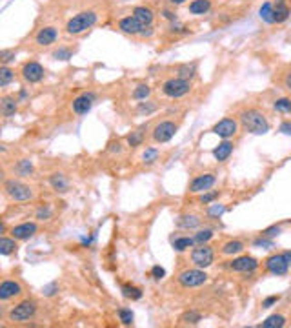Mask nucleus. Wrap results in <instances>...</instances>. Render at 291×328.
I'll return each mask as SVG.
<instances>
[{
    "mask_svg": "<svg viewBox=\"0 0 291 328\" xmlns=\"http://www.w3.org/2000/svg\"><path fill=\"white\" fill-rule=\"evenodd\" d=\"M155 108H157V106H155V104H151V102H140V106H138V112L140 113H151V112H155Z\"/></svg>",
    "mask_w": 291,
    "mask_h": 328,
    "instance_id": "09e8293b",
    "label": "nucleus"
},
{
    "mask_svg": "<svg viewBox=\"0 0 291 328\" xmlns=\"http://www.w3.org/2000/svg\"><path fill=\"white\" fill-rule=\"evenodd\" d=\"M35 233H37V225H35V223H22V225L15 226V228L11 230V235L15 237V239H18V241H28Z\"/></svg>",
    "mask_w": 291,
    "mask_h": 328,
    "instance_id": "f3484780",
    "label": "nucleus"
},
{
    "mask_svg": "<svg viewBox=\"0 0 291 328\" xmlns=\"http://www.w3.org/2000/svg\"><path fill=\"white\" fill-rule=\"evenodd\" d=\"M215 175L213 173H204V175H199V177H195L191 181V184H189V191L191 193H200V191H208L209 188L215 184Z\"/></svg>",
    "mask_w": 291,
    "mask_h": 328,
    "instance_id": "2eb2a0df",
    "label": "nucleus"
},
{
    "mask_svg": "<svg viewBox=\"0 0 291 328\" xmlns=\"http://www.w3.org/2000/svg\"><path fill=\"white\" fill-rule=\"evenodd\" d=\"M211 237H213V230L206 228V230H200V232L197 233L193 239H195V245H206V243H208Z\"/></svg>",
    "mask_w": 291,
    "mask_h": 328,
    "instance_id": "e433bc0d",
    "label": "nucleus"
},
{
    "mask_svg": "<svg viewBox=\"0 0 291 328\" xmlns=\"http://www.w3.org/2000/svg\"><path fill=\"white\" fill-rule=\"evenodd\" d=\"M266 265V270L273 275H286L287 270H289V265H287L284 253H275V255H270V257L264 261Z\"/></svg>",
    "mask_w": 291,
    "mask_h": 328,
    "instance_id": "6e6552de",
    "label": "nucleus"
},
{
    "mask_svg": "<svg viewBox=\"0 0 291 328\" xmlns=\"http://www.w3.org/2000/svg\"><path fill=\"white\" fill-rule=\"evenodd\" d=\"M37 314V303L35 301H22L15 308L9 310V321L13 323H26V321L33 319Z\"/></svg>",
    "mask_w": 291,
    "mask_h": 328,
    "instance_id": "39448f33",
    "label": "nucleus"
},
{
    "mask_svg": "<svg viewBox=\"0 0 291 328\" xmlns=\"http://www.w3.org/2000/svg\"><path fill=\"white\" fill-rule=\"evenodd\" d=\"M258 17L266 24H275V11H273V2H264L258 9Z\"/></svg>",
    "mask_w": 291,
    "mask_h": 328,
    "instance_id": "5701e85b",
    "label": "nucleus"
},
{
    "mask_svg": "<svg viewBox=\"0 0 291 328\" xmlns=\"http://www.w3.org/2000/svg\"><path fill=\"white\" fill-rule=\"evenodd\" d=\"M229 268L235 272H242V274H251L258 268V261L255 257L250 255H244V257H237L229 263Z\"/></svg>",
    "mask_w": 291,
    "mask_h": 328,
    "instance_id": "9d476101",
    "label": "nucleus"
},
{
    "mask_svg": "<svg viewBox=\"0 0 291 328\" xmlns=\"http://www.w3.org/2000/svg\"><path fill=\"white\" fill-rule=\"evenodd\" d=\"M253 246H257V248H273V241H271L270 237H266V235H262V237H258V239H255L253 241Z\"/></svg>",
    "mask_w": 291,
    "mask_h": 328,
    "instance_id": "a19ab883",
    "label": "nucleus"
},
{
    "mask_svg": "<svg viewBox=\"0 0 291 328\" xmlns=\"http://www.w3.org/2000/svg\"><path fill=\"white\" fill-rule=\"evenodd\" d=\"M122 294H124V297H128V299H140L142 297L140 288L131 287V285H124V287H122Z\"/></svg>",
    "mask_w": 291,
    "mask_h": 328,
    "instance_id": "7c9ffc66",
    "label": "nucleus"
},
{
    "mask_svg": "<svg viewBox=\"0 0 291 328\" xmlns=\"http://www.w3.org/2000/svg\"><path fill=\"white\" fill-rule=\"evenodd\" d=\"M195 64H184V66L179 68V77H182V79H193L195 77Z\"/></svg>",
    "mask_w": 291,
    "mask_h": 328,
    "instance_id": "c9c22d12",
    "label": "nucleus"
},
{
    "mask_svg": "<svg viewBox=\"0 0 291 328\" xmlns=\"http://www.w3.org/2000/svg\"><path fill=\"white\" fill-rule=\"evenodd\" d=\"M4 191L6 195L11 201H17V203H26V201L33 199V190L28 184L20 183V181H15V179H9L4 183Z\"/></svg>",
    "mask_w": 291,
    "mask_h": 328,
    "instance_id": "7ed1b4c3",
    "label": "nucleus"
},
{
    "mask_svg": "<svg viewBox=\"0 0 291 328\" xmlns=\"http://www.w3.org/2000/svg\"><path fill=\"white\" fill-rule=\"evenodd\" d=\"M191 261L197 268H208L215 261V252L209 245H199L197 248H193Z\"/></svg>",
    "mask_w": 291,
    "mask_h": 328,
    "instance_id": "0eeeda50",
    "label": "nucleus"
},
{
    "mask_svg": "<svg viewBox=\"0 0 291 328\" xmlns=\"http://www.w3.org/2000/svg\"><path fill=\"white\" fill-rule=\"evenodd\" d=\"M118 28H120V31H122V33H126V35H140L142 29H144L146 26L142 24L137 17L129 15V17L120 18V22H118Z\"/></svg>",
    "mask_w": 291,
    "mask_h": 328,
    "instance_id": "4468645a",
    "label": "nucleus"
},
{
    "mask_svg": "<svg viewBox=\"0 0 291 328\" xmlns=\"http://www.w3.org/2000/svg\"><path fill=\"white\" fill-rule=\"evenodd\" d=\"M279 299H280L279 295H271V297H266V299L262 301V308H271Z\"/></svg>",
    "mask_w": 291,
    "mask_h": 328,
    "instance_id": "3c124183",
    "label": "nucleus"
},
{
    "mask_svg": "<svg viewBox=\"0 0 291 328\" xmlns=\"http://www.w3.org/2000/svg\"><path fill=\"white\" fill-rule=\"evenodd\" d=\"M279 132L284 133V135H289V137H291V121L282 122V124H280V128H279Z\"/></svg>",
    "mask_w": 291,
    "mask_h": 328,
    "instance_id": "864d4df0",
    "label": "nucleus"
},
{
    "mask_svg": "<svg viewBox=\"0 0 291 328\" xmlns=\"http://www.w3.org/2000/svg\"><path fill=\"white\" fill-rule=\"evenodd\" d=\"M237 129H238V124H237L235 119H222V121H219L215 124L213 133L219 135V137H222V139H229L237 133Z\"/></svg>",
    "mask_w": 291,
    "mask_h": 328,
    "instance_id": "f8f14e48",
    "label": "nucleus"
},
{
    "mask_svg": "<svg viewBox=\"0 0 291 328\" xmlns=\"http://www.w3.org/2000/svg\"><path fill=\"white\" fill-rule=\"evenodd\" d=\"M0 112L4 117H11L17 113V100L13 97H4L2 102H0Z\"/></svg>",
    "mask_w": 291,
    "mask_h": 328,
    "instance_id": "393cba45",
    "label": "nucleus"
},
{
    "mask_svg": "<svg viewBox=\"0 0 291 328\" xmlns=\"http://www.w3.org/2000/svg\"><path fill=\"white\" fill-rule=\"evenodd\" d=\"M18 173L20 175H31L33 173V164H31V161H28V159H22L20 162H18Z\"/></svg>",
    "mask_w": 291,
    "mask_h": 328,
    "instance_id": "58836bf2",
    "label": "nucleus"
},
{
    "mask_svg": "<svg viewBox=\"0 0 291 328\" xmlns=\"http://www.w3.org/2000/svg\"><path fill=\"white\" fill-rule=\"evenodd\" d=\"M150 95H151V88L146 86V84L137 86V88H135V92H133V99L135 100H146Z\"/></svg>",
    "mask_w": 291,
    "mask_h": 328,
    "instance_id": "2f4dec72",
    "label": "nucleus"
},
{
    "mask_svg": "<svg viewBox=\"0 0 291 328\" xmlns=\"http://www.w3.org/2000/svg\"><path fill=\"white\" fill-rule=\"evenodd\" d=\"M142 139H144V132L142 129H138V132H133L131 135L128 137V142H129V146H140L142 144Z\"/></svg>",
    "mask_w": 291,
    "mask_h": 328,
    "instance_id": "ea45409f",
    "label": "nucleus"
},
{
    "mask_svg": "<svg viewBox=\"0 0 291 328\" xmlns=\"http://www.w3.org/2000/svg\"><path fill=\"white\" fill-rule=\"evenodd\" d=\"M208 281V274L204 272V268H193V270H184L179 275V282L184 288H197L202 287L204 282Z\"/></svg>",
    "mask_w": 291,
    "mask_h": 328,
    "instance_id": "423d86ee",
    "label": "nucleus"
},
{
    "mask_svg": "<svg viewBox=\"0 0 291 328\" xmlns=\"http://www.w3.org/2000/svg\"><path fill=\"white\" fill-rule=\"evenodd\" d=\"M157 159H158L157 148H146V151L142 154V161H144V164H153Z\"/></svg>",
    "mask_w": 291,
    "mask_h": 328,
    "instance_id": "4c0bfd02",
    "label": "nucleus"
},
{
    "mask_svg": "<svg viewBox=\"0 0 291 328\" xmlns=\"http://www.w3.org/2000/svg\"><path fill=\"white\" fill-rule=\"evenodd\" d=\"M177 225H179V228L191 230V228H197V226L200 225V219L197 215H182L179 221H177Z\"/></svg>",
    "mask_w": 291,
    "mask_h": 328,
    "instance_id": "bb28decb",
    "label": "nucleus"
},
{
    "mask_svg": "<svg viewBox=\"0 0 291 328\" xmlns=\"http://www.w3.org/2000/svg\"><path fill=\"white\" fill-rule=\"evenodd\" d=\"M15 51L13 50H2V53H0V60H2V64H4V66H8L9 62H13V60H15Z\"/></svg>",
    "mask_w": 291,
    "mask_h": 328,
    "instance_id": "37998d69",
    "label": "nucleus"
},
{
    "mask_svg": "<svg viewBox=\"0 0 291 328\" xmlns=\"http://www.w3.org/2000/svg\"><path fill=\"white\" fill-rule=\"evenodd\" d=\"M240 122L244 129H248L253 135H264L270 132V122L264 117V113L258 110H248V112L240 113Z\"/></svg>",
    "mask_w": 291,
    "mask_h": 328,
    "instance_id": "f257e3e1",
    "label": "nucleus"
},
{
    "mask_svg": "<svg viewBox=\"0 0 291 328\" xmlns=\"http://www.w3.org/2000/svg\"><path fill=\"white\" fill-rule=\"evenodd\" d=\"M13 79H15V73L8 66H2V70H0V88H6Z\"/></svg>",
    "mask_w": 291,
    "mask_h": 328,
    "instance_id": "473e14b6",
    "label": "nucleus"
},
{
    "mask_svg": "<svg viewBox=\"0 0 291 328\" xmlns=\"http://www.w3.org/2000/svg\"><path fill=\"white\" fill-rule=\"evenodd\" d=\"M191 92V82L182 77H177V79H169L162 84V93L169 99H180V97L187 95Z\"/></svg>",
    "mask_w": 291,
    "mask_h": 328,
    "instance_id": "20e7f679",
    "label": "nucleus"
},
{
    "mask_svg": "<svg viewBox=\"0 0 291 328\" xmlns=\"http://www.w3.org/2000/svg\"><path fill=\"white\" fill-rule=\"evenodd\" d=\"M26 97H28V92H26V90H22V92H20V99L24 100Z\"/></svg>",
    "mask_w": 291,
    "mask_h": 328,
    "instance_id": "052dcab7",
    "label": "nucleus"
},
{
    "mask_svg": "<svg viewBox=\"0 0 291 328\" xmlns=\"http://www.w3.org/2000/svg\"><path fill=\"white\" fill-rule=\"evenodd\" d=\"M164 17L169 18V20H175V15H173L171 11H164Z\"/></svg>",
    "mask_w": 291,
    "mask_h": 328,
    "instance_id": "13d9d810",
    "label": "nucleus"
},
{
    "mask_svg": "<svg viewBox=\"0 0 291 328\" xmlns=\"http://www.w3.org/2000/svg\"><path fill=\"white\" fill-rule=\"evenodd\" d=\"M169 2L173 6H180V4H184V2H187V0H169Z\"/></svg>",
    "mask_w": 291,
    "mask_h": 328,
    "instance_id": "bf43d9fd",
    "label": "nucleus"
},
{
    "mask_svg": "<svg viewBox=\"0 0 291 328\" xmlns=\"http://www.w3.org/2000/svg\"><path fill=\"white\" fill-rule=\"evenodd\" d=\"M53 57L57 58V60H69L71 50H67V48H58V50L53 53Z\"/></svg>",
    "mask_w": 291,
    "mask_h": 328,
    "instance_id": "c03bdc74",
    "label": "nucleus"
},
{
    "mask_svg": "<svg viewBox=\"0 0 291 328\" xmlns=\"http://www.w3.org/2000/svg\"><path fill=\"white\" fill-rule=\"evenodd\" d=\"M195 245V239L193 237H177L173 241V248L177 252H186L187 248H191Z\"/></svg>",
    "mask_w": 291,
    "mask_h": 328,
    "instance_id": "c85d7f7f",
    "label": "nucleus"
},
{
    "mask_svg": "<svg viewBox=\"0 0 291 328\" xmlns=\"http://www.w3.org/2000/svg\"><path fill=\"white\" fill-rule=\"evenodd\" d=\"M286 324V317L275 314V316H270L266 321H262L260 328H282Z\"/></svg>",
    "mask_w": 291,
    "mask_h": 328,
    "instance_id": "cd10ccee",
    "label": "nucleus"
},
{
    "mask_svg": "<svg viewBox=\"0 0 291 328\" xmlns=\"http://www.w3.org/2000/svg\"><path fill=\"white\" fill-rule=\"evenodd\" d=\"M96 18L99 17H96L95 11H82L73 18H69V22L66 24V31L69 35H80L87 29H91L96 24Z\"/></svg>",
    "mask_w": 291,
    "mask_h": 328,
    "instance_id": "f03ea898",
    "label": "nucleus"
},
{
    "mask_svg": "<svg viewBox=\"0 0 291 328\" xmlns=\"http://www.w3.org/2000/svg\"><path fill=\"white\" fill-rule=\"evenodd\" d=\"M211 9V0H193L189 4V13L191 15H204Z\"/></svg>",
    "mask_w": 291,
    "mask_h": 328,
    "instance_id": "b1692460",
    "label": "nucleus"
},
{
    "mask_svg": "<svg viewBox=\"0 0 291 328\" xmlns=\"http://www.w3.org/2000/svg\"><path fill=\"white\" fill-rule=\"evenodd\" d=\"M58 290V287H57V282H51V285H47V287H44V294L46 295H55V292Z\"/></svg>",
    "mask_w": 291,
    "mask_h": 328,
    "instance_id": "5fc2aeb1",
    "label": "nucleus"
},
{
    "mask_svg": "<svg viewBox=\"0 0 291 328\" xmlns=\"http://www.w3.org/2000/svg\"><path fill=\"white\" fill-rule=\"evenodd\" d=\"M151 275H153V279H162L164 275H166V270H164L162 266H153V270H151Z\"/></svg>",
    "mask_w": 291,
    "mask_h": 328,
    "instance_id": "8fccbe9b",
    "label": "nucleus"
},
{
    "mask_svg": "<svg viewBox=\"0 0 291 328\" xmlns=\"http://www.w3.org/2000/svg\"><path fill=\"white\" fill-rule=\"evenodd\" d=\"M280 233V226H271V228H266L264 232H262V235H266V237H275V235H279Z\"/></svg>",
    "mask_w": 291,
    "mask_h": 328,
    "instance_id": "603ef678",
    "label": "nucleus"
},
{
    "mask_svg": "<svg viewBox=\"0 0 291 328\" xmlns=\"http://www.w3.org/2000/svg\"><path fill=\"white\" fill-rule=\"evenodd\" d=\"M50 184L55 191H60V193L67 191V188H69V183H67V179L64 177V173H53L50 177Z\"/></svg>",
    "mask_w": 291,
    "mask_h": 328,
    "instance_id": "4be33fe9",
    "label": "nucleus"
},
{
    "mask_svg": "<svg viewBox=\"0 0 291 328\" xmlns=\"http://www.w3.org/2000/svg\"><path fill=\"white\" fill-rule=\"evenodd\" d=\"M226 208L222 206V204H213L211 208H209V215L211 217H221L222 213H224Z\"/></svg>",
    "mask_w": 291,
    "mask_h": 328,
    "instance_id": "de8ad7c7",
    "label": "nucleus"
},
{
    "mask_svg": "<svg viewBox=\"0 0 291 328\" xmlns=\"http://www.w3.org/2000/svg\"><path fill=\"white\" fill-rule=\"evenodd\" d=\"M133 17H137L144 26H151L153 24L155 15L150 8H146V6H137V8L133 9Z\"/></svg>",
    "mask_w": 291,
    "mask_h": 328,
    "instance_id": "412c9836",
    "label": "nucleus"
},
{
    "mask_svg": "<svg viewBox=\"0 0 291 328\" xmlns=\"http://www.w3.org/2000/svg\"><path fill=\"white\" fill-rule=\"evenodd\" d=\"M58 38V31L53 28V26H46V28H42L40 31L37 33L35 37V42H37L38 46H51L55 44V40Z\"/></svg>",
    "mask_w": 291,
    "mask_h": 328,
    "instance_id": "dca6fc26",
    "label": "nucleus"
},
{
    "mask_svg": "<svg viewBox=\"0 0 291 328\" xmlns=\"http://www.w3.org/2000/svg\"><path fill=\"white\" fill-rule=\"evenodd\" d=\"M22 77H24V80H28L29 84L40 82V80L44 79V68L38 62H28L22 68Z\"/></svg>",
    "mask_w": 291,
    "mask_h": 328,
    "instance_id": "ddd939ff",
    "label": "nucleus"
},
{
    "mask_svg": "<svg viewBox=\"0 0 291 328\" xmlns=\"http://www.w3.org/2000/svg\"><path fill=\"white\" fill-rule=\"evenodd\" d=\"M284 86H286V90L291 92V71L286 75V79H284Z\"/></svg>",
    "mask_w": 291,
    "mask_h": 328,
    "instance_id": "6e6d98bb",
    "label": "nucleus"
},
{
    "mask_svg": "<svg viewBox=\"0 0 291 328\" xmlns=\"http://www.w3.org/2000/svg\"><path fill=\"white\" fill-rule=\"evenodd\" d=\"M118 317L124 324H131L133 323V312L131 310H126V308H120L118 310Z\"/></svg>",
    "mask_w": 291,
    "mask_h": 328,
    "instance_id": "79ce46f5",
    "label": "nucleus"
},
{
    "mask_svg": "<svg viewBox=\"0 0 291 328\" xmlns=\"http://www.w3.org/2000/svg\"><path fill=\"white\" fill-rule=\"evenodd\" d=\"M242 250H244V243L237 241V239H235V241H228L222 246V253H224V255H237Z\"/></svg>",
    "mask_w": 291,
    "mask_h": 328,
    "instance_id": "a878e982",
    "label": "nucleus"
},
{
    "mask_svg": "<svg viewBox=\"0 0 291 328\" xmlns=\"http://www.w3.org/2000/svg\"><path fill=\"white\" fill-rule=\"evenodd\" d=\"M284 257H286L287 265H289V266H291V250H287V252H284Z\"/></svg>",
    "mask_w": 291,
    "mask_h": 328,
    "instance_id": "4d7b16f0",
    "label": "nucleus"
},
{
    "mask_svg": "<svg viewBox=\"0 0 291 328\" xmlns=\"http://www.w3.org/2000/svg\"><path fill=\"white\" fill-rule=\"evenodd\" d=\"M22 294V287L15 281H2L0 285V301H8L15 295Z\"/></svg>",
    "mask_w": 291,
    "mask_h": 328,
    "instance_id": "a211bd4d",
    "label": "nucleus"
},
{
    "mask_svg": "<svg viewBox=\"0 0 291 328\" xmlns=\"http://www.w3.org/2000/svg\"><path fill=\"white\" fill-rule=\"evenodd\" d=\"M200 319H202V316H200L199 312H195V310L186 312V314H184V316L180 317V321H182L184 324H197Z\"/></svg>",
    "mask_w": 291,
    "mask_h": 328,
    "instance_id": "f704fd0d",
    "label": "nucleus"
},
{
    "mask_svg": "<svg viewBox=\"0 0 291 328\" xmlns=\"http://www.w3.org/2000/svg\"><path fill=\"white\" fill-rule=\"evenodd\" d=\"M233 154V144L231 142L226 139L224 142H221V144L216 146L215 150H213V155H215V159L219 162H224V161H228L229 159V155Z\"/></svg>",
    "mask_w": 291,
    "mask_h": 328,
    "instance_id": "aec40b11",
    "label": "nucleus"
},
{
    "mask_svg": "<svg viewBox=\"0 0 291 328\" xmlns=\"http://www.w3.org/2000/svg\"><path fill=\"white\" fill-rule=\"evenodd\" d=\"M273 11H275V22L277 24H282L289 18V4H287V0H275L273 2Z\"/></svg>",
    "mask_w": 291,
    "mask_h": 328,
    "instance_id": "6ab92c4d",
    "label": "nucleus"
},
{
    "mask_svg": "<svg viewBox=\"0 0 291 328\" xmlns=\"http://www.w3.org/2000/svg\"><path fill=\"white\" fill-rule=\"evenodd\" d=\"M273 108L277 110L279 113H291V99H286V97H282V99L275 100Z\"/></svg>",
    "mask_w": 291,
    "mask_h": 328,
    "instance_id": "72a5a7b5",
    "label": "nucleus"
},
{
    "mask_svg": "<svg viewBox=\"0 0 291 328\" xmlns=\"http://www.w3.org/2000/svg\"><path fill=\"white\" fill-rule=\"evenodd\" d=\"M216 197H219V191H209V193H206V191H204V195L200 197V203L209 204V203H213Z\"/></svg>",
    "mask_w": 291,
    "mask_h": 328,
    "instance_id": "49530a36",
    "label": "nucleus"
},
{
    "mask_svg": "<svg viewBox=\"0 0 291 328\" xmlns=\"http://www.w3.org/2000/svg\"><path fill=\"white\" fill-rule=\"evenodd\" d=\"M177 124L175 122H171V121H164V122H160V124H157L155 126V129H153V139H155V142H167V141H171V139L175 137V133H177Z\"/></svg>",
    "mask_w": 291,
    "mask_h": 328,
    "instance_id": "1a4fd4ad",
    "label": "nucleus"
},
{
    "mask_svg": "<svg viewBox=\"0 0 291 328\" xmlns=\"http://www.w3.org/2000/svg\"><path fill=\"white\" fill-rule=\"evenodd\" d=\"M15 250H17L15 237H13V239H8V237H2V239H0V253H2V255H11Z\"/></svg>",
    "mask_w": 291,
    "mask_h": 328,
    "instance_id": "c756f323",
    "label": "nucleus"
},
{
    "mask_svg": "<svg viewBox=\"0 0 291 328\" xmlns=\"http://www.w3.org/2000/svg\"><path fill=\"white\" fill-rule=\"evenodd\" d=\"M95 93L87 92V93H82V95H79L75 100H73V112L77 113V115H86L89 110L93 108V104H95Z\"/></svg>",
    "mask_w": 291,
    "mask_h": 328,
    "instance_id": "9b49d317",
    "label": "nucleus"
},
{
    "mask_svg": "<svg viewBox=\"0 0 291 328\" xmlns=\"http://www.w3.org/2000/svg\"><path fill=\"white\" fill-rule=\"evenodd\" d=\"M50 217H51V208L50 206L38 208V212H37V219L38 221H47Z\"/></svg>",
    "mask_w": 291,
    "mask_h": 328,
    "instance_id": "a18cd8bd",
    "label": "nucleus"
}]
</instances>
